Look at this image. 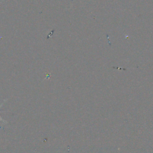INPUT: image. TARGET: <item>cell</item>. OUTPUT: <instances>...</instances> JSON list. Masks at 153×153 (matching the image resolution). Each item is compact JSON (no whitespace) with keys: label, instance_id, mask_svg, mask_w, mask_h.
I'll return each instance as SVG.
<instances>
[{"label":"cell","instance_id":"6da1fadb","mask_svg":"<svg viewBox=\"0 0 153 153\" xmlns=\"http://www.w3.org/2000/svg\"><path fill=\"white\" fill-rule=\"evenodd\" d=\"M7 100H8V99H6V100L4 99V100L3 101V102H2V103L0 104V109L1 108V107H2L3 106V105L4 104V103H6V102ZM0 112H1V111H0ZM0 121H1V122L3 123V124H7L8 123V122H7L6 120H4V119L2 118V117H1V116H0Z\"/></svg>","mask_w":153,"mask_h":153}]
</instances>
